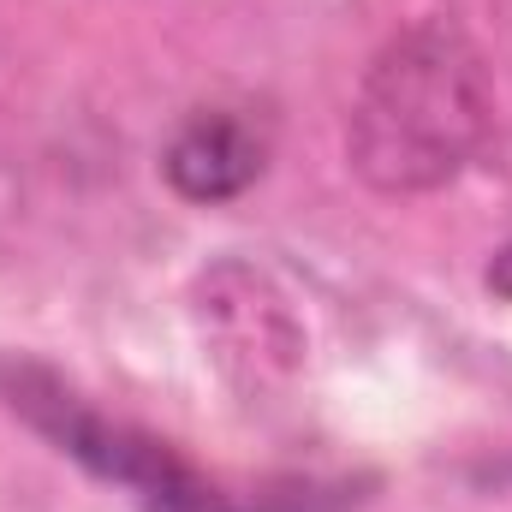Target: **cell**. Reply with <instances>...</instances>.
<instances>
[{
	"label": "cell",
	"mask_w": 512,
	"mask_h": 512,
	"mask_svg": "<svg viewBox=\"0 0 512 512\" xmlns=\"http://www.w3.org/2000/svg\"><path fill=\"white\" fill-rule=\"evenodd\" d=\"M495 131V96L477 48L447 24L387 42L352 108V161L382 191L447 185Z\"/></svg>",
	"instance_id": "cell-1"
},
{
	"label": "cell",
	"mask_w": 512,
	"mask_h": 512,
	"mask_svg": "<svg viewBox=\"0 0 512 512\" xmlns=\"http://www.w3.org/2000/svg\"><path fill=\"white\" fill-rule=\"evenodd\" d=\"M268 167V126L251 108H203L173 131L161 173L185 203H233Z\"/></svg>",
	"instance_id": "cell-2"
},
{
	"label": "cell",
	"mask_w": 512,
	"mask_h": 512,
	"mask_svg": "<svg viewBox=\"0 0 512 512\" xmlns=\"http://www.w3.org/2000/svg\"><path fill=\"white\" fill-rule=\"evenodd\" d=\"M489 292L495 298H512V245H501L495 262H489Z\"/></svg>",
	"instance_id": "cell-3"
}]
</instances>
